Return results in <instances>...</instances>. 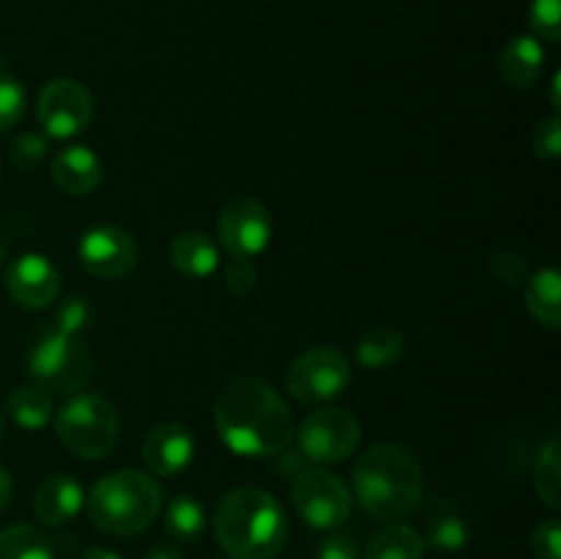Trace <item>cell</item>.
I'll return each instance as SVG.
<instances>
[{"label":"cell","instance_id":"obj_1","mask_svg":"<svg viewBox=\"0 0 561 559\" xmlns=\"http://www.w3.org/2000/svg\"><path fill=\"white\" fill-rule=\"evenodd\" d=\"M214 425L225 447L241 458H274L290 447L296 433L288 403L255 376H239L219 389Z\"/></svg>","mask_w":561,"mask_h":559},{"label":"cell","instance_id":"obj_2","mask_svg":"<svg viewBox=\"0 0 561 559\" xmlns=\"http://www.w3.org/2000/svg\"><path fill=\"white\" fill-rule=\"evenodd\" d=\"M425 493V471L409 447L381 442L354 466V499L370 518L400 521L414 513Z\"/></svg>","mask_w":561,"mask_h":559},{"label":"cell","instance_id":"obj_3","mask_svg":"<svg viewBox=\"0 0 561 559\" xmlns=\"http://www.w3.org/2000/svg\"><path fill=\"white\" fill-rule=\"evenodd\" d=\"M214 537L230 559H274L288 543V515L263 488H236L214 510Z\"/></svg>","mask_w":561,"mask_h":559},{"label":"cell","instance_id":"obj_4","mask_svg":"<svg viewBox=\"0 0 561 559\" xmlns=\"http://www.w3.org/2000/svg\"><path fill=\"white\" fill-rule=\"evenodd\" d=\"M93 526L115 537L146 532L162 513V488L140 469L110 471L85 497Z\"/></svg>","mask_w":561,"mask_h":559},{"label":"cell","instance_id":"obj_5","mask_svg":"<svg viewBox=\"0 0 561 559\" xmlns=\"http://www.w3.org/2000/svg\"><path fill=\"white\" fill-rule=\"evenodd\" d=\"M55 431L75 458L102 460L115 449L121 436V414L110 398L80 392L58 411Z\"/></svg>","mask_w":561,"mask_h":559},{"label":"cell","instance_id":"obj_6","mask_svg":"<svg viewBox=\"0 0 561 559\" xmlns=\"http://www.w3.org/2000/svg\"><path fill=\"white\" fill-rule=\"evenodd\" d=\"M27 373L49 395H80L91 381L93 356L82 338L44 329L27 354Z\"/></svg>","mask_w":561,"mask_h":559},{"label":"cell","instance_id":"obj_7","mask_svg":"<svg viewBox=\"0 0 561 559\" xmlns=\"http://www.w3.org/2000/svg\"><path fill=\"white\" fill-rule=\"evenodd\" d=\"M351 384V362L334 345H312L301 351L285 370L290 398L307 406H321L343 395Z\"/></svg>","mask_w":561,"mask_h":559},{"label":"cell","instance_id":"obj_8","mask_svg":"<svg viewBox=\"0 0 561 559\" xmlns=\"http://www.w3.org/2000/svg\"><path fill=\"white\" fill-rule=\"evenodd\" d=\"M290 499H294V507L301 521L321 532L340 529L354 510L351 488L323 466L301 469L290 486Z\"/></svg>","mask_w":561,"mask_h":559},{"label":"cell","instance_id":"obj_9","mask_svg":"<svg viewBox=\"0 0 561 559\" xmlns=\"http://www.w3.org/2000/svg\"><path fill=\"white\" fill-rule=\"evenodd\" d=\"M294 436L301 458L310 460L312 466H332L343 464L345 458L356 453L362 425L348 409L327 406V409L307 414Z\"/></svg>","mask_w":561,"mask_h":559},{"label":"cell","instance_id":"obj_10","mask_svg":"<svg viewBox=\"0 0 561 559\" xmlns=\"http://www.w3.org/2000/svg\"><path fill=\"white\" fill-rule=\"evenodd\" d=\"M219 244L233 261H255L268 250L274 223L268 208L250 195L230 197L219 212Z\"/></svg>","mask_w":561,"mask_h":559},{"label":"cell","instance_id":"obj_11","mask_svg":"<svg viewBox=\"0 0 561 559\" xmlns=\"http://www.w3.org/2000/svg\"><path fill=\"white\" fill-rule=\"evenodd\" d=\"M38 124L53 140H71L82 135L93 118V96L75 77H55L38 93Z\"/></svg>","mask_w":561,"mask_h":559},{"label":"cell","instance_id":"obj_12","mask_svg":"<svg viewBox=\"0 0 561 559\" xmlns=\"http://www.w3.org/2000/svg\"><path fill=\"white\" fill-rule=\"evenodd\" d=\"M77 258H80L82 269L93 277L121 280L135 272L140 250H137V241L129 230L115 228V225H96L80 236Z\"/></svg>","mask_w":561,"mask_h":559},{"label":"cell","instance_id":"obj_13","mask_svg":"<svg viewBox=\"0 0 561 559\" xmlns=\"http://www.w3.org/2000/svg\"><path fill=\"white\" fill-rule=\"evenodd\" d=\"M5 288L25 310H47L60 294V272L42 252H22L5 269Z\"/></svg>","mask_w":561,"mask_h":559},{"label":"cell","instance_id":"obj_14","mask_svg":"<svg viewBox=\"0 0 561 559\" xmlns=\"http://www.w3.org/2000/svg\"><path fill=\"white\" fill-rule=\"evenodd\" d=\"M146 469L157 477H179L195 460V436L179 422H162L151 427L142 442Z\"/></svg>","mask_w":561,"mask_h":559},{"label":"cell","instance_id":"obj_15","mask_svg":"<svg viewBox=\"0 0 561 559\" xmlns=\"http://www.w3.org/2000/svg\"><path fill=\"white\" fill-rule=\"evenodd\" d=\"M85 507V488L71 475H49L33 493V513L44 526H66Z\"/></svg>","mask_w":561,"mask_h":559},{"label":"cell","instance_id":"obj_16","mask_svg":"<svg viewBox=\"0 0 561 559\" xmlns=\"http://www.w3.org/2000/svg\"><path fill=\"white\" fill-rule=\"evenodd\" d=\"M104 179V162L91 146H66L53 157V181L66 195H88Z\"/></svg>","mask_w":561,"mask_h":559},{"label":"cell","instance_id":"obj_17","mask_svg":"<svg viewBox=\"0 0 561 559\" xmlns=\"http://www.w3.org/2000/svg\"><path fill=\"white\" fill-rule=\"evenodd\" d=\"M546 66V47L535 33H518L499 55V75L513 88H531Z\"/></svg>","mask_w":561,"mask_h":559},{"label":"cell","instance_id":"obj_18","mask_svg":"<svg viewBox=\"0 0 561 559\" xmlns=\"http://www.w3.org/2000/svg\"><path fill=\"white\" fill-rule=\"evenodd\" d=\"M170 263L190 280H206L219 269V247L203 230H181L170 241Z\"/></svg>","mask_w":561,"mask_h":559},{"label":"cell","instance_id":"obj_19","mask_svg":"<svg viewBox=\"0 0 561 559\" xmlns=\"http://www.w3.org/2000/svg\"><path fill=\"white\" fill-rule=\"evenodd\" d=\"M524 299L531 318L540 327L557 332L561 327V277L557 269H540V272L529 274Z\"/></svg>","mask_w":561,"mask_h":559},{"label":"cell","instance_id":"obj_20","mask_svg":"<svg viewBox=\"0 0 561 559\" xmlns=\"http://www.w3.org/2000/svg\"><path fill=\"white\" fill-rule=\"evenodd\" d=\"M405 354V338L394 327H373L356 343V362L365 370H389Z\"/></svg>","mask_w":561,"mask_h":559},{"label":"cell","instance_id":"obj_21","mask_svg":"<svg viewBox=\"0 0 561 559\" xmlns=\"http://www.w3.org/2000/svg\"><path fill=\"white\" fill-rule=\"evenodd\" d=\"M5 409H9L11 420L20 427H25V431H42L55 417L53 395L44 387H38V384H22V387H16L9 395Z\"/></svg>","mask_w":561,"mask_h":559},{"label":"cell","instance_id":"obj_22","mask_svg":"<svg viewBox=\"0 0 561 559\" xmlns=\"http://www.w3.org/2000/svg\"><path fill=\"white\" fill-rule=\"evenodd\" d=\"M208 515L201 499L192 493H175L164 507V532L179 543H195L206 535Z\"/></svg>","mask_w":561,"mask_h":559},{"label":"cell","instance_id":"obj_23","mask_svg":"<svg viewBox=\"0 0 561 559\" xmlns=\"http://www.w3.org/2000/svg\"><path fill=\"white\" fill-rule=\"evenodd\" d=\"M365 559H425V540L409 524H387L367 543Z\"/></svg>","mask_w":561,"mask_h":559},{"label":"cell","instance_id":"obj_24","mask_svg":"<svg viewBox=\"0 0 561 559\" xmlns=\"http://www.w3.org/2000/svg\"><path fill=\"white\" fill-rule=\"evenodd\" d=\"M535 491L551 510L561 507V444L559 433H551L540 447L531 469Z\"/></svg>","mask_w":561,"mask_h":559},{"label":"cell","instance_id":"obj_25","mask_svg":"<svg viewBox=\"0 0 561 559\" xmlns=\"http://www.w3.org/2000/svg\"><path fill=\"white\" fill-rule=\"evenodd\" d=\"M0 559H55V546L36 526L11 524L0 529Z\"/></svg>","mask_w":561,"mask_h":559},{"label":"cell","instance_id":"obj_26","mask_svg":"<svg viewBox=\"0 0 561 559\" xmlns=\"http://www.w3.org/2000/svg\"><path fill=\"white\" fill-rule=\"evenodd\" d=\"M422 540H425V546L436 548L438 554L463 551L471 540L469 521L460 513H455V510H438L427 521V532Z\"/></svg>","mask_w":561,"mask_h":559},{"label":"cell","instance_id":"obj_27","mask_svg":"<svg viewBox=\"0 0 561 559\" xmlns=\"http://www.w3.org/2000/svg\"><path fill=\"white\" fill-rule=\"evenodd\" d=\"M27 107L25 85L9 71H0V135L14 129Z\"/></svg>","mask_w":561,"mask_h":559},{"label":"cell","instance_id":"obj_28","mask_svg":"<svg viewBox=\"0 0 561 559\" xmlns=\"http://www.w3.org/2000/svg\"><path fill=\"white\" fill-rule=\"evenodd\" d=\"M91 318L93 312H91V305H88V299H82V296H69V299L60 301L47 329H53V332H60V334H75V338H82V332L88 329Z\"/></svg>","mask_w":561,"mask_h":559},{"label":"cell","instance_id":"obj_29","mask_svg":"<svg viewBox=\"0 0 561 559\" xmlns=\"http://www.w3.org/2000/svg\"><path fill=\"white\" fill-rule=\"evenodd\" d=\"M529 25L537 38L557 44L561 38V0H531Z\"/></svg>","mask_w":561,"mask_h":559},{"label":"cell","instance_id":"obj_30","mask_svg":"<svg viewBox=\"0 0 561 559\" xmlns=\"http://www.w3.org/2000/svg\"><path fill=\"white\" fill-rule=\"evenodd\" d=\"M47 151H49L47 137L25 132V135H20L14 142H11L9 157L20 170H33V168H38L44 159H47Z\"/></svg>","mask_w":561,"mask_h":559},{"label":"cell","instance_id":"obj_31","mask_svg":"<svg viewBox=\"0 0 561 559\" xmlns=\"http://www.w3.org/2000/svg\"><path fill=\"white\" fill-rule=\"evenodd\" d=\"M531 148L540 159L553 162L561 157V118L551 115V118H542L540 124L531 132Z\"/></svg>","mask_w":561,"mask_h":559},{"label":"cell","instance_id":"obj_32","mask_svg":"<svg viewBox=\"0 0 561 559\" xmlns=\"http://www.w3.org/2000/svg\"><path fill=\"white\" fill-rule=\"evenodd\" d=\"M491 272L496 274L499 283L518 285L526 283V277H529V263H526V258L520 252L499 250L491 258Z\"/></svg>","mask_w":561,"mask_h":559},{"label":"cell","instance_id":"obj_33","mask_svg":"<svg viewBox=\"0 0 561 559\" xmlns=\"http://www.w3.org/2000/svg\"><path fill=\"white\" fill-rule=\"evenodd\" d=\"M531 554L535 559H561V524L559 518H546L531 532Z\"/></svg>","mask_w":561,"mask_h":559},{"label":"cell","instance_id":"obj_34","mask_svg":"<svg viewBox=\"0 0 561 559\" xmlns=\"http://www.w3.org/2000/svg\"><path fill=\"white\" fill-rule=\"evenodd\" d=\"M316 559H362L359 540L351 532L334 529L316 548Z\"/></svg>","mask_w":561,"mask_h":559},{"label":"cell","instance_id":"obj_35","mask_svg":"<svg viewBox=\"0 0 561 559\" xmlns=\"http://www.w3.org/2000/svg\"><path fill=\"white\" fill-rule=\"evenodd\" d=\"M225 285L230 294L250 296L257 285V269L252 261H233L225 272Z\"/></svg>","mask_w":561,"mask_h":559},{"label":"cell","instance_id":"obj_36","mask_svg":"<svg viewBox=\"0 0 561 559\" xmlns=\"http://www.w3.org/2000/svg\"><path fill=\"white\" fill-rule=\"evenodd\" d=\"M142 559H184V554H181V548L173 546V543H159V546H153Z\"/></svg>","mask_w":561,"mask_h":559},{"label":"cell","instance_id":"obj_37","mask_svg":"<svg viewBox=\"0 0 561 559\" xmlns=\"http://www.w3.org/2000/svg\"><path fill=\"white\" fill-rule=\"evenodd\" d=\"M11 493H14V480H11L9 471H5L3 466H0V513H3V510L9 507Z\"/></svg>","mask_w":561,"mask_h":559},{"label":"cell","instance_id":"obj_38","mask_svg":"<svg viewBox=\"0 0 561 559\" xmlns=\"http://www.w3.org/2000/svg\"><path fill=\"white\" fill-rule=\"evenodd\" d=\"M82 559H124L121 554H115L113 548H102V546H93L82 554Z\"/></svg>","mask_w":561,"mask_h":559},{"label":"cell","instance_id":"obj_39","mask_svg":"<svg viewBox=\"0 0 561 559\" xmlns=\"http://www.w3.org/2000/svg\"><path fill=\"white\" fill-rule=\"evenodd\" d=\"M559 85H561V75L557 71L551 80V107L559 110L561 107V99H559Z\"/></svg>","mask_w":561,"mask_h":559},{"label":"cell","instance_id":"obj_40","mask_svg":"<svg viewBox=\"0 0 561 559\" xmlns=\"http://www.w3.org/2000/svg\"><path fill=\"white\" fill-rule=\"evenodd\" d=\"M5 433V420H3V411H0V438H3Z\"/></svg>","mask_w":561,"mask_h":559},{"label":"cell","instance_id":"obj_41","mask_svg":"<svg viewBox=\"0 0 561 559\" xmlns=\"http://www.w3.org/2000/svg\"><path fill=\"white\" fill-rule=\"evenodd\" d=\"M0 263H3V241H0Z\"/></svg>","mask_w":561,"mask_h":559}]
</instances>
